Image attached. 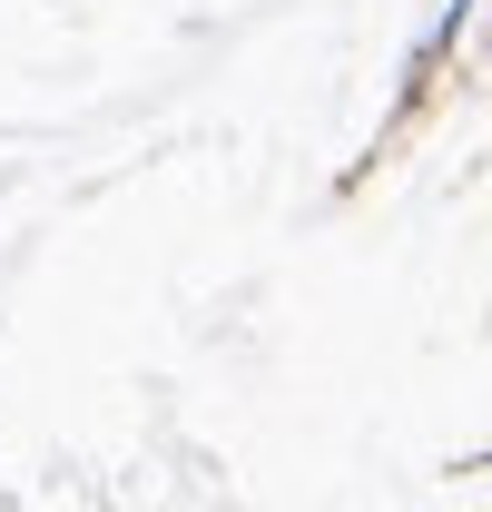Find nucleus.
I'll list each match as a JSON object with an SVG mask.
<instances>
[]
</instances>
